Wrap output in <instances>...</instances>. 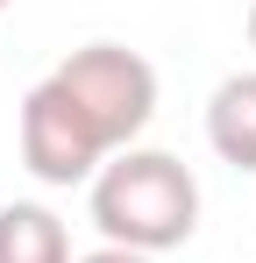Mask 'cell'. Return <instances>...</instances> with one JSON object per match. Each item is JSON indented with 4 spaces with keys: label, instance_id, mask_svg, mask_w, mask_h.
<instances>
[{
    "label": "cell",
    "instance_id": "6",
    "mask_svg": "<svg viewBox=\"0 0 256 263\" xmlns=\"http://www.w3.org/2000/svg\"><path fill=\"white\" fill-rule=\"evenodd\" d=\"M71 263H157V256H142V249H114V242H100L93 256H71Z\"/></svg>",
    "mask_w": 256,
    "mask_h": 263
},
{
    "label": "cell",
    "instance_id": "5",
    "mask_svg": "<svg viewBox=\"0 0 256 263\" xmlns=\"http://www.w3.org/2000/svg\"><path fill=\"white\" fill-rule=\"evenodd\" d=\"M0 263H71L64 220L50 214V206H36V199L0 206Z\"/></svg>",
    "mask_w": 256,
    "mask_h": 263
},
{
    "label": "cell",
    "instance_id": "3",
    "mask_svg": "<svg viewBox=\"0 0 256 263\" xmlns=\"http://www.w3.org/2000/svg\"><path fill=\"white\" fill-rule=\"evenodd\" d=\"M22 164H29V178H43V185H93L100 164H107L100 135L79 121V107L50 86V79L29 86V100H22Z\"/></svg>",
    "mask_w": 256,
    "mask_h": 263
},
{
    "label": "cell",
    "instance_id": "7",
    "mask_svg": "<svg viewBox=\"0 0 256 263\" xmlns=\"http://www.w3.org/2000/svg\"><path fill=\"white\" fill-rule=\"evenodd\" d=\"M249 50H256V0H249Z\"/></svg>",
    "mask_w": 256,
    "mask_h": 263
},
{
    "label": "cell",
    "instance_id": "2",
    "mask_svg": "<svg viewBox=\"0 0 256 263\" xmlns=\"http://www.w3.org/2000/svg\"><path fill=\"white\" fill-rule=\"evenodd\" d=\"M50 86L79 107V121L100 135L107 157H114V149H135V135L150 128V114H157V71H150L142 50H128V43L71 50V57L50 71Z\"/></svg>",
    "mask_w": 256,
    "mask_h": 263
},
{
    "label": "cell",
    "instance_id": "8",
    "mask_svg": "<svg viewBox=\"0 0 256 263\" xmlns=\"http://www.w3.org/2000/svg\"><path fill=\"white\" fill-rule=\"evenodd\" d=\"M0 7H7V0H0Z\"/></svg>",
    "mask_w": 256,
    "mask_h": 263
},
{
    "label": "cell",
    "instance_id": "4",
    "mask_svg": "<svg viewBox=\"0 0 256 263\" xmlns=\"http://www.w3.org/2000/svg\"><path fill=\"white\" fill-rule=\"evenodd\" d=\"M207 142L221 164L235 171H256V71H235L221 79L207 100Z\"/></svg>",
    "mask_w": 256,
    "mask_h": 263
},
{
    "label": "cell",
    "instance_id": "1",
    "mask_svg": "<svg viewBox=\"0 0 256 263\" xmlns=\"http://www.w3.org/2000/svg\"><path fill=\"white\" fill-rule=\"evenodd\" d=\"M93 228L142 256L185 249L199 228V178L171 149H114L93 178Z\"/></svg>",
    "mask_w": 256,
    "mask_h": 263
}]
</instances>
